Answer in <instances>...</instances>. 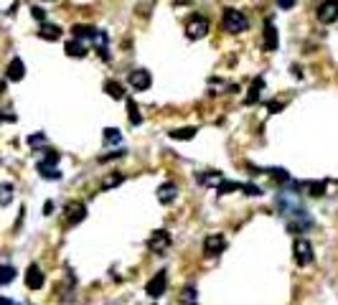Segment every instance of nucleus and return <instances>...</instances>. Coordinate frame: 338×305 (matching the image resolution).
I'll return each mask as SVG.
<instances>
[{"label": "nucleus", "mask_w": 338, "mask_h": 305, "mask_svg": "<svg viewBox=\"0 0 338 305\" xmlns=\"http://www.w3.org/2000/svg\"><path fill=\"white\" fill-rule=\"evenodd\" d=\"M221 26H224L226 33H244L249 28V18L242 10H237V8H226L224 18H221Z\"/></svg>", "instance_id": "obj_1"}, {"label": "nucleus", "mask_w": 338, "mask_h": 305, "mask_svg": "<svg viewBox=\"0 0 338 305\" xmlns=\"http://www.w3.org/2000/svg\"><path fill=\"white\" fill-rule=\"evenodd\" d=\"M292 257H295V262H298L300 267H308V265L313 262V257H315L313 244H310L308 239H295V244H292Z\"/></svg>", "instance_id": "obj_2"}, {"label": "nucleus", "mask_w": 338, "mask_h": 305, "mask_svg": "<svg viewBox=\"0 0 338 305\" xmlns=\"http://www.w3.org/2000/svg\"><path fill=\"white\" fill-rule=\"evenodd\" d=\"M315 15H318V20L326 23V26L336 23L338 20V0H323V3H318Z\"/></svg>", "instance_id": "obj_3"}, {"label": "nucleus", "mask_w": 338, "mask_h": 305, "mask_svg": "<svg viewBox=\"0 0 338 305\" xmlns=\"http://www.w3.org/2000/svg\"><path fill=\"white\" fill-rule=\"evenodd\" d=\"M208 28H211L208 18H203V15H194V18L188 20V26H186V36H188V38H203V36L208 33Z\"/></svg>", "instance_id": "obj_4"}, {"label": "nucleus", "mask_w": 338, "mask_h": 305, "mask_svg": "<svg viewBox=\"0 0 338 305\" xmlns=\"http://www.w3.org/2000/svg\"><path fill=\"white\" fill-rule=\"evenodd\" d=\"M168 247H171V234H168L165 229H158V231H153V236L147 239V249H150V252H155V254L165 252Z\"/></svg>", "instance_id": "obj_5"}, {"label": "nucleus", "mask_w": 338, "mask_h": 305, "mask_svg": "<svg viewBox=\"0 0 338 305\" xmlns=\"http://www.w3.org/2000/svg\"><path fill=\"white\" fill-rule=\"evenodd\" d=\"M224 249H226L224 234H208V236H206V242H203V254H206V257H216V254H221Z\"/></svg>", "instance_id": "obj_6"}, {"label": "nucleus", "mask_w": 338, "mask_h": 305, "mask_svg": "<svg viewBox=\"0 0 338 305\" xmlns=\"http://www.w3.org/2000/svg\"><path fill=\"white\" fill-rule=\"evenodd\" d=\"M165 288H168V275H165V272H158V275L145 285V293L155 300V298H163V295H165Z\"/></svg>", "instance_id": "obj_7"}, {"label": "nucleus", "mask_w": 338, "mask_h": 305, "mask_svg": "<svg viewBox=\"0 0 338 305\" xmlns=\"http://www.w3.org/2000/svg\"><path fill=\"white\" fill-rule=\"evenodd\" d=\"M128 81H130V86H133L135 92H145V89H150V84H153V76H150V72H147V69H135V72H130Z\"/></svg>", "instance_id": "obj_8"}, {"label": "nucleus", "mask_w": 338, "mask_h": 305, "mask_svg": "<svg viewBox=\"0 0 338 305\" xmlns=\"http://www.w3.org/2000/svg\"><path fill=\"white\" fill-rule=\"evenodd\" d=\"M277 46H280L277 28H274V23L267 18V20H265V41H262V49H265V51H277Z\"/></svg>", "instance_id": "obj_9"}, {"label": "nucleus", "mask_w": 338, "mask_h": 305, "mask_svg": "<svg viewBox=\"0 0 338 305\" xmlns=\"http://www.w3.org/2000/svg\"><path fill=\"white\" fill-rule=\"evenodd\" d=\"M26 285H28L31 290H41V288H44V272H41L38 265H31V267L26 270Z\"/></svg>", "instance_id": "obj_10"}, {"label": "nucleus", "mask_w": 338, "mask_h": 305, "mask_svg": "<svg viewBox=\"0 0 338 305\" xmlns=\"http://www.w3.org/2000/svg\"><path fill=\"white\" fill-rule=\"evenodd\" d=\"M176 199H178V186H176V183H163V186L158 188V201H160L163 206L173 204Z\"/></svg>", "instance_id": "obj_11"}, {"label": "nucleus", "mask_w": 338, "mask_h": 305, "mask_svg": "<svg viewBox=\"0 0 338 305\" xmlns=\"http://www.w3.org/2000/svg\"><path fill=\"white\" fill-rule=\"evenodd\" d=\"M84 216H87V206H84L81 201H74V204L67 206V222L69 224H79Z\"/></svg>", "instance_id": "obj_12"}, {"label": "nucleus", "mask_w": 338, "mask_h": 305, "mask_svg": "<svg viewBox=\"0 0 338 305\" xmlns=\"http://www.w3.org/2000/svg\"><path fill=\"white\" fill-rule=\"evenodd\" d=\"M92 43H94V51L107 61V59H110V38H107V33H104V31H97V36H94Z\"/></svg>", "instance_id": "obj_13"}, {"label": "nucleus", "mask_w": 338, "mask_h": 305, "mask_svg": "<svg viewBox=\"0 0 338 305\" xmlns=\"http://www.w3.org/2000/svg\"><path fill=\"white\" fill-rule=\"evenodd\" d=\"M5 76L10 79V81H20L23 76H26V64L15 56V59H10V64H8V72H5Z\"/></svg>", "instance_id": "obj_14"}, {"label": "nucleus", "mask_w": 338, "mask_h": 305, "mask_svg": "<svg viewBox=\"0 0 338 305\" xmlns=\"http://www.w3.org/2000/svg\"><path fill=\"white\" fill-rule=\"evenodd\" d=\"M97 31H99V28H94V26H84V23H76V26L71 28V36H74V38H79V41H84V38L94 41Z\"/></svg>", "instance_id": "obj_15"}, {"label": "nucleus", "mask_w": 338, "mask_h": 305, "mask_svg": "<svg viewBox=\"0 0 338 305\" xmlns=\"http://www.w3.org/2000/svg\"><path fill=\"white\" fill-rule=\"evenodd\" d=\"M38 36L44 38V41H59L61 38V28L59 26H51V23H41V28H38Z\"/></svg>", "instance_id": "obj_16"}, {"label": "nucleus", "mask_w": 338, "mask_h": 305, "mask_svg": "<svg viewBox=\"0 0 338 305\" xmlns=\"http://www.w3.org/2000/svg\"><path fill=\"white\" fill-rule=\"evenodd\" d=\"M64 51H67V56H76V59H84V56H87V46H84L79 38L69 41L67 46H64Z\"/></svg>", "instance_id": "obj_17"}, {"label": "nucleus", "mask_w": 338, "mask_h": 305, "mask_svg": "<svg viewBox=\"0 0 338 305\" xmlns=\"http://www.w3.org/2000/svg\"><path fill=\"white\" fill-rule=\"evenodd\" d=\"M262 89H265V79L260 76V79H255V81H252V86H249V94H247V99H244V102H247V104H255V102L260 99Z\"/></svg>", "instance_id": "obj_18"}, {"label": "nucleus", "mask_w": 338, "mask_h": 305, "mask_svg": "<svg viewBox=\"0 0 338 305\" xmlns=\"http://www.w3.org/2000/svg\"><path fill=\"white\" fill-rule=\"evenodd\" d=\"M38 173H41V178H46V181H59V178H61L59 168H56V165H46V163H38Z\"/></svg>", "instance_id": "obj_19"}, {"label": "nucleus", "mask_w": 338, "mask_h": 305, "mask_svg": "<svg viewBox=\"0 0 338 305\" xmlns=\"http://www.w3.org/2000/svg\"><path fill=\"white\" fill-rule=\"evenodd\" d=\"M295 188H308L310 191V196H326V183L321 181V183H315V181H310V183H295Z\"/></svg>", "instance_id": "obj_20"}, {"label": "nucleus", "mask_w": 338, "mask_h": 305, "mask_svg": "<svg viewBox=\"0 0 338 305\" xmlns=\"http://www.w3.org/2000/svg\"><path fill=\"white\" fill-rule=\"evenodd\" d=\"M13 196H15L13 183H0V206H8L13 201Z\"/></svg>", "instance_id": "obj_21"}, {"label": "nucleus", "mask_w": 338, "mask_h": 305, "mask_svg": "<svg viewBox=\"0 0 338 305\" xmlns=\"http://www.w3.org/2000/svg\"><path fill=\"white\" fill-rule=\"evenodd\" d=\"M104 92H107L112 99H122V97H125V89H122V84H117V81H104Z\"/></svg>", "instance_id": "obj_22"}, {"label": "nucleus", "mask_w": 338, "mask_h": 305, "mask_svg": "<svg viewBox=\"0 0 338 305\" xmlns=\"http://www.w3.org/2000/svg\"><path fill=\"white\" fill-rule=\"evenodd\" d=\"M102 138H104L107 145H120V143H122V133H120L117 127H107Z\"/></svg>", "instance_id": "obj_23"}, {"label": "nucleus", "mask_w": 338, "mask_h": 305, "mask_svg": "<svg viewBox=\"0 0 338 305\" xmlns=\"http://www.w3.org/2000/svg\"><path fill=\"white\" fill-rule=\"evenodd\" d=\"M242 186H244V183H239V181H221V183L216 186V193L224 196V193H229V191H242Z\"/></svg>", "instance_id": "obj_24"}, {"label": "nucleus", "mask_w": 338, "mask_h": 305, "mask_svg": "<svg viewBox=\"0 0 338 305\" xmlns=\"http://www.w3.org/2000/svg\"><path fill=\"white\" fill-rule=\"evenodd\" d=\"M181 303L183 305H199L196 288H194V285H186V288H183V293H181Z\"/></svg>", "instance_id": "obj_25"}, {"label": "nucleus", "mask_w": 338, "mask_h": 305, "mask_svg": "<svg viewBox=\"0 0 338 305\" xmlns=\"http://www.w3.org/2000/svg\"><path fill=\"white\" fill-rule=\"evenodd\" d=\"M194 135H196V127H178V130L171 133L173 140H191Z\"/></svg>", "instance_id": "obj_26"}, {"label": "nucleus", "mask_w": 338, "mask_h": 305, "mask_svg": "<svg viewBox=\"0 0 338 305\" xmlns=\"http://www.w3.org/2000/svg\"><path fill=\"white\" fill-rule=\"evenodd\" d=\"M15 280V267L10 265H0V285H8Z\"/></svg>", "instance_id": "obj_27"}, {"label": "nucleus", "mask_w": 338, "mask_h": 305, "mask_svg": "<svg viewBox=\"0 0 338 305\" xmlns=\"http://www.w3.org/2000/svg\"><path fill=\"white\" fill-rule=\"evenodd\" d=\"M128 117H130L133 125H140L142 122V115H140V110H137V104L133 99H128Z\"/></svg>", "instance_id": "obj_28"}, {"label": "nucleus", "mask_w": 338, "mask_h": 305, "mask_svg": "<svg viewBox=\"0 0 338 305\" xmlns=\"http://www.w3.org/2000/svg\"><path fill=\"white\" fill-rule=\"evenodd\" d=\"M221 181H224L221 173H201V183H206V186H219Z\"/></svg>", "instance_id": "obj_29"}, {"label": "nucleus", "mask_w": 338, "mask_h": 305, "mask_svg": "<svg viewBox=\"0 0 338 305\" xmlns=\"http://www.w3.org/2000/svg\"><path fill=\"white\" fill-rule=\"evenodd\" d=\"M44 152H46V155H44V160H41V163H46V165H56V163L61 160V155H59L56 150H44Z\"/></svg>", "instance_id": "obj_30"}, {"label": "nucleus", "mask_w": 338, "mask_h": 305, "mask_svg": "<svg viewBox=\"0 0 338 305\" xmlns=\"http://www.w3.org/2000/svg\"><path fill=\"white\" fill-rule=\"evenodd\" d=\"M44 143H46V135H44V133H36V135L28 138V145H31V148H38V145H44Z\"/></svg>", "instance_id": "obj_31"}, {"label": "nucleus", "mask_w": 338, "mask_h": 305, "mask_svg": "<svg viewBox=\"0 0 338 305\" xmlns=\"http://www.w3.org/2000/svg\"><path fill=\"white\" fill-rule=\"evenodd\" d=\"M31 15H33L36 20H41V23L46 20V10H44L41 5H36V8H31Z\"/></svg>", "instance_id": "obj_32"}, {"label": "nucleus", "mask_w": 338, "mask_h": 305, "mask_svg": "<svg viewBox=\"0 0 338 305\" xmlns=\"http://www.w3.org/2000/svg\"><path fill=\"white\" fill-rule=\"evenodd\" d=\"M117 183H122V176H110V178L102 183V188H112V186H117Z\"/></svg>", "instance_id": "obj_33"}, {"label": "nucleus", "mask_w": 338, "mask_h": 305, "mask_svg": "<svg viewBox=\"0 0 338 305\" xmlns=\"http://www.w3.org/2000/svg\"><path fill=\"white\" fill-rule=\"evenodd\" d=\"M242 191H247V196H262V191H260L257 186H249V183H244Z\"/></svg>", "instance_id": "obj_34"}, {"label": "nucleus", "mask_w": 338, "mask_h": 305, "mask_svg": "<svg viewBox=\"0 0 338 305\" xmlns=\"http://www.w3.org/2000/svg\"><path fill=\"white\" fill-rule=\"evenodd\" d=\"M295 3H298V0H277V5H280L282 10H290V8H292Z\"/></svg>", "instance_id": "obj_35"}, {"label": "nucleus", "mask_w": 338, "mask_h": 305, "mask_svg": "<svg viewBox=\"0 0 338 305\" xmlns=\"http://www.w3.org/2000/svg\"><path fill=\"white\" fill-rule=\"evenodd\" d=\"M282 107H285V102H270V104H267V110H270V112H280Z\"/></svg>", "instance_id": "obj_36"}, {"label": "nucleus", "mask_w": 338, "mask_h": 305, "mask_svg": "<svg viewBox=\"0 0 338 305\" xmlns=\"http://www.w3.org/2000/svg\"><path fill=\"white\" fill-rule=\"evenodd\" d=\"M5 120H10V122H15V115H5V112H0V122H5Z\"/></svg>", "instance_id": "obj_37"}, {"label": "nucleus", "mask_w": 338, "mask_h": 305, "mask_svg": "<svg viewBox=\"0 0 338 305\" xmlns=\"http://www.w3.org/2000/svg\"><path fill=\"white\" fill-rule=\"evenodd\" d=\"M0 305H15L10 298H5V295H0Z\"/></svg>", "instance_id": "obj_38"}, {"label": "nucleus", "mask_w": 338, "mask_h": 305, "mask_svg": "<svg viewBox=\"0 0 338 305\" xmlns=\"http://www.w3.org/2000/svg\"><path fill=\"white\" fill-rule=\"evenodd\" d=\"M51 209H54V204H51V201H46V206H44V214H51Z\"/></svg>", "instance_id": "obj_39"}, {"label": "nucleus", "mask_w": 338, "mask_h": 305, "mask_svg": "<svg viewBox=\"0 0 338 305\" xmlns=\"http://www.w3.org/2000/svg\"><path fill=\"white\" fill-rule=\"evenodd\" d=\"M122 152H125V150H117V152H115V158H120ZM110 158H112V155H102V160H110Z\"/></svg>", "instance_id": "obj_40"}]
</instances>
